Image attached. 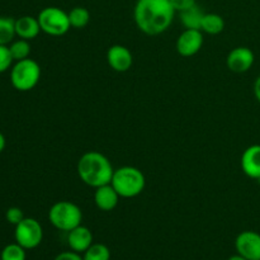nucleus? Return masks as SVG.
Instances as JSON below:
<instances>
[{
	"instance_id": "nucleus-1",
	"label": "nucleus",
	"mask_w": 260,
	"mask_h": 260,
	"mask_svg": "<svg viewBox=\"0 0 260 260\" xmlns=\"http://www.w3.org/2000/svg\"><path fill=\"white\" fill-rule=\"evenodd\" d=\"M175 13L172 0H137L134 18L142 33L159 36L169 29Z\"/></svg>"
},
{
	"instance_id": "nucleus-2",
	"label": "nucleus",
	"mask_w": 260,
	"mask_h": 260,
	"mask_svg": "<svg viewBox=\"0 0 260 260\" xmlns=\"http://www.w3.org/2000/svg\"><path fill=\"white\" fill-rule=\"evenodd\" d=\"M76 170L81 182L94 189L109 184L114 173L108 157L98 151L85 152L79 159Z\"/></svg>"
},
{
	"instance_id": "nucleus-3",
	"label": "nucleus",
	"mask_w": 260,
	"mask_h": 260,
	"mask_svg": "<svg viewBox=\"0 0 260 260\" xmlns=\"http://www.w3.org/2000/svg\"><path fill=\"white\" fill-rule=\"evenodd\" d=\"M111 184L121 198H134L144 192L146 179L141 170L127 165L114 169Z\"/></svg>"
},
{
	"instance_id": "nucleus-4",
	"label": "nucleus",
	"mask_w": 260,
	"mask_h": 260,
	"mask_svg": "<svg viewBox=\"0 0 260 260\" xmlns=\"http://www.w3.org/2000/svg\"><path fill=\"white\" fill-rule=\"evenodd\" d=\"M48 220L55 229L69 233L81 225L83 212L78 205L70 201H58L48 211Z\"/></svg>"
},
{
	"instance_id": "nucleus-5",
	"label": "nucleus",
	"mask_w": 260,
	"mask_h": 260,
	"mask_svg": "<svg viewBox=\"0 0 260 260\" xmlns=\"http://www.w3.org/2000/svg\"><path fill=\"white\" fill-rule=\"evenodd\" d=\"M41 79V66L32 58L15 61L10 68V83L18 91H29L36 88Z\"/></svg>"
},
{
	"instance_id": "nucleus-6",
	"label": "nucleus",
	"mask_w": 260,
	"mask_h": 260,
	"mask_svg": "<svg viewBox=\"0 0 260 260\" xmlns=\"http://www.w3.org/2000/svg\"><path fill=\"white\" fill-rule=\"evenodd\" d=\"M37 19L40 22L41 30L45 32L46 35L53 36V37L66 35L71 28L69 13L57 7L43 8L38 13Z\"/></svg>"
},
{
	"instance_id": "nucleus-7",
	"label": "nucleus",
	"mask_w": 260,
	"mask_h": 260,
	"mask_svg": "<svg viewBox=\"0 0 260 260\" xmlns=\"http://www.w3.org/2000/svg\"><path fill=\"white\" fill-rule=\"evenodd\" d=\"M15 243L19 244L25 250H32L40 246L43 240L42 225L36 218L24 217L22 222L15 226Z\"/></svg>"
},
{
	"instance_id": "nucleus-8",
	"label": "nucleus",
	"mask_w": 260,
	"mask_h": 260,
	"mask_svg": "<svg viewBox=\"0 0 260 260\" xmlns=\"http://www.w3.org/2000/svg\"><path fill=\"white\" fill-rule=\"evenodd\" d=\"M239 255L248 260H260V234L255 231H243L235 240Z\"/></svg>"
},
{
	"instance_id": "nucleus-9",
	"label": "nucleus",
	"mask_w": 260,
	"mask_h": 260,
	"mask_svg": "<svg viewBox=\"0 0 260 260\" xmlns=\"http://www.w3.org/2000/svg\"><path fill=\"white\" fill-rule=\"evenodd\" d=\"M203 46V35L200 29H185L177 40L178 53L183 57H192L201 51Z\"/></svg>"
},
{
	"instance_id": "nucleus-10",
	"label": "nucleus",
	"mask_w": 260,
	"mask_h": 260,
	"mask_svg": "<svg viewBox=\"0 0 260 260\" xmlns=\"http://www.w3.org/2000/svg\"><path fill=\"white\" fill-rule=\"evenodd\" d=\"M255 61V55L249 47H235L229 52L228 58H226V65L229 70L233 73L243 74L246 73L251 69Z\"/></svg>"
},
{
	"instance_id": "nucleus-11",
	"label": "nucleus",
	"mask_w": 260,
	"mask_h": 260,
	"mask_svg": "<svg viewBox=\"0 0 260 260\" xmlns=\"http://www.w3.org/2000/svg\"><path fill=\"white\" fill-rule=\"evenodd\" d=\"M107 62L112 70L117 73H126L134 63L131 51L122 45H113L107 51Z\"/></svg>"
},
{
	"instance_id": "nucleus-12",
	"label": "nucleus",
	"mask_w": 260,
	"mask_h": 260,
	"mask_svg": "<svg viewBox=\"0 0 260 260\" xmlns=\"http://www.w3.org/2000/svg\"><path fill=\"white\" fill-rule=\"evenodd\" d=\"M241 169L246 177L260 180V145L246 147L241 155Z\"/></svg>"
},
{
	"instance_id": "nucleus-13",
	"label": "nucleus",
	"mask_w": 260,
	"mask_h": 260,
	"mask_svg": "<svg viewBox=\"0 0 260 260\" xmlns=\"http://www.w3.org/2000/svg\"><path fill=\"white\" fill-rule=\"evenodd\" d=\"M68 244L71 250L83 254L93 244V234L86 226L79 225L68 233Z\"/></svg>"
},
{
	"instance_id": "nucleus-14",
	"label": "nucleus",
	"mask_w": 260,
	"mask_h": 260,
	"mask_svg": "<svg viewBox=\"0 0 260 260\" xmlns=\"http://www.w3.org/2000/svg\"><path fill=\"white\" fill-rule=\"evenodd\" d=\"M119 198L121 197L116 192V189L112 187L111 183L95 188V192H94V203L99 210L104 211V212L113 211L118 205Z\"/></svg>"
},
{
	"instance_id": "nucleus-15",
	"label": "nucleus",
	"mask_w": 260,
	"mask_h": 260,
	"mask_svg": "<svg viewBox=\"0 0 260 260\" xmlns=\"http://www.w3.org/2000/svg\"><path fill=\"white\" fill-rule=\"evenodd\" d=\"M41 32L40 22L32 15H23L15 19V35L22 40H35Z\"/></svg>"
},
{
	"instance_id": "nucleus-16",
	"label": "nucleus",
	"mask_w": 260,
	"mask_h": 260,
	"mask_svg": "<svg viewBox=\"0 0 260 260\" xmlns=\"http://www.w3.org/2000/svg\"><path fill=\"white\" fill-rule=\"evenodd\" d=\"M180 22L184 25L185 29H200L202 27V19L205 13L202 12L198 5H194L190 9L179 13Z\"/></svg>"
},
{
	"instance_id": "nucleus-17",
	"label": "nucleus",
	"mask_w": 260,
	"mask_h": 260,
	"mask_svg": "<svg viewBox=\"0 0 260 260\" xmlns=\"http://www.w3.org/2000/svg\"><path fill=\"white\" fill-rule=\"evenodd\" d=\"M225 28V20L220 14L216 13H205L202 19V27L201 30L207 35H220Z\"/></svg>"
},
{
	"instance_id": "nucleus-18",
	"label": "nucleus",
	"mask_w": 260,
	"mask_h": 260,
	"mask_svg": "<svg viewBox=\"0 0 260 260\" xmlns=\"http://www.w3.org/2000/svg\"><path fill=\"white\" fill-rule=\"evenodd\" d=\"M15 36V19L10 17H0V45H10Z\"/></svg>"
},
{
	"instance_id": "nucleus-19",
	"label": "nucleus",
	"mask_w": 260,
	"mask_h": 260,
	"mask_svg": "<svg viewBox=\"0 0 260 260\" xmlns=\"http://www.w3.org/2000/svg\"><path fill=\"white\" fill-rule=\"evenodd\" d=\"M69 19L73 28L83 29L90 22V13L84 7H75L69 12Z\"/></svg>"
},
{
	"instance_id": "nucleus-20",
	"label": "nucleus",
	"mask_w": 260,
	"mask_h": 260,
	"mask_svg": "<svg viewBox=\"0 0 260 260\" xmlns=\"http://www.w3.org/2000/svg\"><path fill=\"white\" fill-rule=\"evenodd\" d=\"M9 51H10V55H12L13 60L15 61H20V60H25V58L29 57L30 55V45H29V41L27 40H15L10 43L9 46Z\"/></svg>"
},
{
	"instance_id": "nucleus-21",
	"label": "nucleus",
	"mask_w": 260,
	"mask_h": 260,
	"mask_svg": "<svg viewBox=\"0 0 260 260\" xmlns=\"http://www.w3.org/2000/svg\"><path fill=\"white\" fill-rule=\"evenodd\" d=\"M84 260H111V250L104 244H91L83 253Z\"/></svg>"
},
{
	"instance_id": "nucleus-22",
	"label": "nucleus",
	"mask_w": 260,
	"mask_h": 260,
	"mask_svg": "<svg viewBox=\"0 0 260 260\" xmlns=\"http://www.w3.org/2000/svg\"><path fill=\"white\" fill-rule=\"evenodd\" d=\"M0 260H25V249L18 243L8 244L2 250Z\"/></svg>"
},
{
	"instance_id": "nucleus-23",
	"label": "nucleus",
	"mask_w": 260,
	"mask_h": 260,
	"mask_svg": "<svg viewBox=\"0 0 260 260\" xmlns=\"http://www.w3.org/2000/svg\"><path fill=\"white\" fill-rule=\"evenodd\" d=\"M13 62H14V60H13L12 55H10L9 47L0 45V74L9 70L13 66Z\"/></svg>"
},
{
	"instance_id": "nucleus-24",
	"label": "nucleus",
	"mask_w": 260,
	"mask_h": 260,
	"mask_svg": "<svg viewBox=\"0 0 260 260\" xmlns=\"http://www.w3.org/2000/svg\"><path fill=\"white\" fill-rule=\"evenodd\" d=\"M24 213H23L22 208L19 207H10L7 210V213H5V218H7L8 222L10 225H14L17 226L18 223L22 222L24 220Z\"/></svg>"
},
{
	"instance_id": "nucleus-25",
	"label": "nucleus",
	"mask_w": 260,
	"mask_h": 260,
	"mask_svg": "<svg viewBox=\"0 0 260 260\" xmlns=\"http://www.w3.org/2000/svg\"><path fill=\"white\" fill-rule=\"evenodd\" d=\"M172 2L173 7H174L177 13H182L184 10H188L192 7H194V5H197L196 0H172Z\"/></svg>"
},
{
	"instance_id": "nucleus-26",
	"label": "nucleus",
	"mask_w": 260,
	"mask_h": 260,
	"mask_svg": "<svg viewBox=\"0 0 260 260\" xmlns=\"http://www.w3.org/2000/svg\"><path fill=\"white\" fill-rule=\"evenodd\" d=\"M53 260H84V259L80 254L71 250V251H63V253H60L58 255H56V258Z\"/></svg>"
},
{
	"instance_id": "nucleus-27",
	"label": "nucleus",
	"mask_w": 260,
	"mask_h": 260,
	"mask_svg": "<svg viewBox=\"0 0 260 260\" xmlns=\"http://www.w3.org/2000/svg\"><path fill=\"white\" fill-rule=\"evenodd\" d=\"M254 95H255L256 101L260 103V75L256 78L255 83H254Z\"/></svg>"
},
{
	"instance_id": "nucleus-28",
	"label": "nucleus",
	"mask_w": 260,
	"mask_h": 260,
	"mask_svg": "<svg viewBox=\"0 0 260 260\" xmlns=\"http://www.w3.org/2000/svg\"><path fill=\"white\" fill-rule=\"evenodd\" d=\"M5 145H7V140H5V136H4V135H3L2 132H0V152L4 151Z\"/></svg>"
},
{
	"instance_id": "nucleus-29",
	"label": "nucleus",
	"mask_w": 260,
	"mask_h": 260,
	"mask_svg": "<svg viewBox=\"0 0 260 260\" xmlns=\"http://www.w3.org/2000/svg\"><path fill=\"white\" fill-rule=\"evenodd\" d=\"M228 260H248V259H245V258H244V256H241V255H239V254H236V255L230 256V258H229Z\"/></svg>"
}]
</instances>
